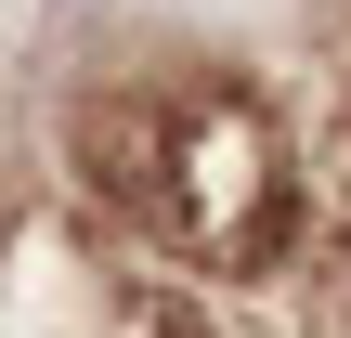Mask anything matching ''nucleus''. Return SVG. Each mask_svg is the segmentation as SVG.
<instances>
[{"mask_svg": "<svg viewBox=\"0 0 351 338\" xmlns=\"http://www.w3.org/2000/svg\"><path fill=\"white\" fill-rule=\"evenodd\" d=\"M65 169L104 195V221L208 287H274L313 261L326 195L287 130V104L247 65L156 52V65H91L65 104Z\"/></svg>", "mask_w": 351, "mask_h": 338, "instance_id": "1", "label": "nucleus"}]
</instances>
